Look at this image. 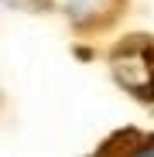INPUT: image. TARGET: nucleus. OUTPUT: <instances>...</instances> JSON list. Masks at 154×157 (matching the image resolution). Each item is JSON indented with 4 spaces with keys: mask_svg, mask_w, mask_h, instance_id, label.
Returning a JSON list of instances; mask_svg holds the SVG:
<instances>
[{
    "mask_svg": "<svg viewBox=\"0 0 154 157\" xmlns=\"http://www.w3.org/2000/svg\"><path fill=\"white\" fill-rule=\"evenodd\" d=\"M134 157H154V140H147V144H144V147H140Z\"/></svg>",
    "mask_w": 154,
    "mask_h": 157,
    "instance_id": "f257e3e1",
    "label": "nucleus"
}]
</instances>
